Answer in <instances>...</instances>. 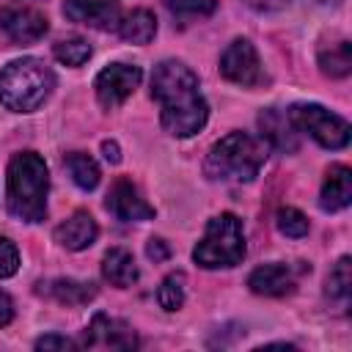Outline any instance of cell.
Instances as JSON below:
<instances>
[{
	"instance_id": "obj_1",
	"label": "cell",
	"mask_w": 352,
	"mask_h": 352,
	"mask_svg": "<svg viewBox=\"0 0 352 352\" xmlns=\"http://www.w3.org/2000/svg\"><path fill=\"white\" fill-rule=\"evenodd\" d=\"M151 96L160 102L162 129L173 138L195 135L209 116L198 74L182 60H162L151 74Z\"/></svg>"
},
{
	"instance_id": "obj_2",
	"label": "cell",
	"mask_w": 352,
	"mask_h": 352,
	"mask_svg": "<svg viewBox=\"0 0 352 352\" xmlns=\"http://www.w3.org/2000/svg\"><path fill=\"white\" fill-rule=\"evenodd\" d=\"M47 165L36 151H19L8 162V212L22 223H41L47 217Z\"/></svg>"
},
{
	"instance_id": "obj_3",
	"label": "cell",
	"mask_w": 352,
	"mask_h": 352,
	"mask_svg": "<svg viewBox=\"0 0 352 352\" xmlns=\"http://www.w3.org/2000/svg\"><path fill=\"white\" fill-rule=\"evenodd\" d=\"M267 160V143L248 135L231 132L220 138L206 154V176L214 182H250Z\"/></svg>"
},
{
	"instance_id": "obj_4",
	"label": "cell",
	"mask_w": 352,
	"mask_h": 352,
	"mask_svg": "<svg viewBox=\"0 0 352 352\" xmlns=\"http://www.w3.org/2000/svg\"><path fill=\"white\" fill-rule=\"evenodd\" d=\"M55 88L52 69L38 58H19L11 60L0 72V102L14 113H30Z\"/></svg>"
},
{
	"instance_id": "obj_5",
	"label": "cell",
	"mask_w": 352,
	"mask_h": 352,
	"mask_svg": "<svg viewBox=\"0 0 352 352\" xmlns=\"http://www.w3.org/2000/svg\"><path fill=\"white\" fill-rule=\"evenodd\" d=\"M192 258H195V264H201L206 270L239 264L245 258V231H242L239 217L231 212L212 217L201 242L192 250Z\"/></svg>"
},
{
	"instance_id": "obj_6",
	"label": "cell",
	"mask_w": 352,
	"mask_h": 352,
	"mask_svg": "<svg viewBox=\"0 0 352 352\" xmlns=\"http://www.w3.org/2000/svg\"><path fill=\"white\" fill-rule=\"evenodd\" d=\"M289 113H292L297 129L308 132L319 146H324V148H344L349 143V124H346V118L324 110L322 104H294Z\"/></svg>"
},
{
	"instance_id": "obj_7",
	"label": "cell",
	"mask_w": 352,
	"mask_h": 352,
	"mask_svg": "<svg viewBox=\"0 0 352 352\" xmlns=\"http://www.w3.org/2000/svg\"><path fill=\"white\" fill-rule=\"evenodd\" d=\"M220 74L228 82H236V85H245V88H253V85H258L264 80L258 52L253 50V44L248 38H234L223 50V55H220Z\"/></svg>"
},
{
	"instance_id": "obj_8",
	"label": "cell",
	"mask_w": 352,
	"mask_h": 352,
	"mask_svg": "<svg viewBox=\"0 0 352 352\" xmlns=\"http://www.w3.org/2000/svg\"><path fill=\"white\" fill-rule=\"evenodd\" d=\"M140 66H129V63H110L96 74V99L104 110H116L118 104H124L132 91L140 82Z\"/></svg>"
},
{
	"instance_id": "obj_9",
	"label": "cell",
	"mask_w": 352,
	"mask_h": 352,
	"mask_svg": "<svg viewBox=\"0 0 352 352\" xmlns=\"http://www.w3.org/2000/svg\"><path fill=\"white\" fill-rule=\"evenodd\" d=\"M308 272L305 264H283V261H272V264H261L250 272L248 286L256 294L264 297H283L289 292H294L300 275Z\"/></svg>"
},
{
	"instance_id": "obj_10",
	"label": "cell",
	"mask_w": 352,
	"mask_h": 352,
	"mask_svg": "<svg viewBox=\"0 0 352 352\" xmlns=\"http://www.w3.org/2000/svg\"><path fill=\"white\" fill-rule=\"evenodd\" d=\"M85 346H99V349H135L138 346V336L135 330L116 319V316H107V314H96L85 330V338H82Z\"/></svg>"
},
{
	"instance_id": "obj_11",
	"label": "cell",
	"mask_w": 352,
	"mask_h": 352,
	"mask_svg": "<svg viewBox=\"0 0 352 352\" xmlns=\"http://www.w3.org/2000/svg\"><path fill=\"white\" fill-rule=\"evenodd\" d=\"M107 212L124 223H135V220H151L154 217V206L146 204V198L140 195V190L129 182V179H116L107 201H104Z\"/></svg>"
},
{
	"instance_id": "obj_12",
	"label": "cell",
	"mask_w": 352,
	"mask_h": 352,
	"mask_svg": "<svg viewBox=\"0 0 352 352\" xmlns=\"http://www.w3.org/2000/svg\"><path fill=\"white\" fill-rule=\"evenodd\" d=\"M0 30L16 44H33L47 33V16L36 8H3Z\"/></svg>"
},
{
	"instance_id": "obj_13",
	"label": "cell",
	"mask_w": 352,
	"mask_h": 352,
	"mask_svg": "<svg viewBox=\"0 0 352 352\" xmlns=\"http://www.w3.org/2000/svg\"><path fill=\"white\" fill-rule=\"evenodd\" d=\"M63 14L66 19L96 28V30H113L121 22L116 0H66Z\"/></svg>"
},
{
	"instance_id": "obj_14",
	"label": "cell",
	"mask_w": 352,
	"mask_h": 352,
	"mask_svg": "<svg viewBox=\"0 0 352 352\" xmlns=\"http://www.w3.org/2000/svg\"><path fill=\"white\" fill-rule=\"evenodd\" d=\"M258 126H261V138L272 148H278V151H297L300 129H297L292 113H286L280 107H267L258 116Z\"/></svg>"
},
{
	"instance_id": "obj_15",
	"label": "cell",
	"mask_w": 352,
	"mask_h": 352,
	"mask_svg": "<svg viewBox=\"0 0 352 352\" xmlns=\"http://www.w3.org/2000/svg\"><path fill=\"white\" fill-rule=\"evenodd\" d=\"M96 234H99L96 220L88 212H74L55 228V242L63 245L66 250H85L94 245Z\"/></svg>"
},
{
	"instance_id": "obj_16",
	"label": "cell",
	"mask_w": 352,
	"mask_h": 352,
	"mask_svg": "<svg viewBox=\"0 0 352 352\" xmlns=\"http://www.w3.org/2000/svg\"><path fill=\"white\" fill-rule=\"evenodd\" d=\"M38 294L60 302V305H85L88 300L96 297V286L91 280H77V278H52V280H41Z\"/></svg>"
},
{
	"instance_id": "obj_17",
	"label": "cell",
	"mask_w": 352,
	"mask_h": 352,
	"mask_svg": "<svg viewBox=\"0 0 352 352\" xmlns=\"http://www.w3.org/2000/svg\"><path fill=\"white\" fill-rule=\"evenodd\" d=\"M352 201V170L346 165H330L324 182H322V195L319 204L324 212H338L349 206Z\"/></svg>"
},
{
	"instance_id": "obj_18",
	"label": "cell",
	"mask_w": 352,
	"mask_h": 352,
	"mask_svg": "<svg viewBox=\"0 0 352 352\" xmlns=\"http://www.w3.org/2000/svg\"><path fill=\"white\" fill-rule=\"evenodd\" d=\"M102 275H104L107 283H113L118 289H126L138 280V264H135V258L126 248H113L102 258Z\"/></svg>"
},
{
	"instance_id": "obj_19",
	"label": "cell",
	"mask_w": 352,
	"mask_h": 352,
	"mask_svg": "<svg viewBox=\"0 0 352 352\" xmlns=\"http://www.w3.org/2000/svg\"><path fill=\"white\" fill-rule=\"evenodd\" d=\"M116 30H118L121 38L129 41V44H148V41L154 38V33H157V19H154L151 11L138 8V11L126 14V16L118 22Z\"/></svg>"
},
{
	"instance_id": "obj_20",
	"label": "cell",
	"mask_w": 352,
	"mask_h": 352,
	"mask_svg": "<svg viewBox=\"0 0 352 352\" xmlns=\"http://www.w3.org/2000/svg\"><path fill=\"white\" fill-rule=\"evenodd\" d=\"M63 168L69 170V176H72V182L80 187V190H94L96 184H99V165L88 157V154H82V151H72V154H66V160H63Z\"/></svg>"
},
{
	"instance_id": "obj_21",
	"label": "cell",
	"mask_w": 352,
	"mask_h": 352,
	"mask_svg": "<svg viewBox=\"0 0 352 352\" xmlns=\"http://www.w3.org/2000/svg\"><path fill=\"white\" fill-rule=\"evenodd\" d=\"M319 66L330 77H346L352 72V47H349V41H338V44L324 47L319 52Z\"/></svg>"
},
{
	"instance_id": "obj_22",
	"label": "cell",
	"mask_w": 352,
	"mask_h": 352,
	"mask_svg": "<svg viewBox=\"0 0 352 352\" xmlns=\"http://www.w3.org/2000/svg\"><path fill=\"white\" fill-rule=\"evenodd\" d=\"M327 297L333 300V302H338V305H346V300H349V292H352V261H349V256H344V258H338V264L330 270V275H327Z\"/></svg>"
},
{
	"instance_id": "obj_23",
	"label": "cell",
	"mask_w": 352,
	"mask_h": 352,
	"mask_svg": "<svg viewBox=\"0 0 352 352\" xmlns=\"http://www.w3.org/2000/svg\"><path fill=\"white\" fill-rule=\"evenodd\" d=\"M55 58L63 63V66H82L88 58H91V44L80 36H72V38H63L55 44Z\"/></svg>"
},
{
	"instance_id": "obj_24",
	"label": "cell",
	"mask_w": 352,
	"mask_h": 352,
	"mask_svg": "<svg viewBox=\"0 0 352 352\" xmlns=\"http://www.w3.org/2000/svg\"><path fill=\"white\" fill-rule=\"evenodd\" d=\"M157 302L165 311H179L184 305V272H170L160 289H157Z\"/></svg>"
},
{
	"instance_id": "obj_25",
	"label": "cell",
	"mask_w": 352,
	"mask_h": 352,
	"mask_svg": "<svg viewBox=\"0 0 352 352\" xmlns=\"http://www.w3.org/2000/svg\"><path fill=\"white\" fill-rule=\"evenodd\" d=\"M165 3H168V11L182 22L209 16L217 8V0H165Z\"/></svg>"
},
{
	"instance_id": "obj_26",
	"label": "cell",
	"mask_w": 352,
	"mask_h": 352,
	"mask_svg": "<svg viewBox=\"0 0 352 352\" xmlns=\"http://www.w3.org/2000/svg\"><path fill=\"white\" fill-rule=\"evenodd\" d=\"M275 223H278V231H280L283 236L302 239V236L308 234V217H305L300 209H294V206H283V209H278Z\"/></svg>"
},
{
	"instance_id": "obj_27",
	"label": "cell",
	"mask_w": 352,
	"mask_h": 352,
	"mask_svg": "<svg viewBox=\"0 0 352 352\" xmlns=\"http://www.w3.org/2000/svg\"><path fill=\"white\" fill-rule=\"evenodd\" d=\"M19 270V250L11 239L0 236V278H11Z\"/></svg>"
},
{
	"instance_id": "obj_28",
	"label": "cell",
	"mask_w": 352,
	"mask_h": 352,
	"mask_svg": "<svg viewBox=\"0 0 352 352\" xmlns=\"http://www.w3.org/2000/svg\"><path fill=\"white\" fill-rule=\"evenodd\" d=\"M77 344L72 341V338H66V336H55V333H50V336H41L38 341H36V349H74Z\"/></svg>"
},
{
	"instance_id": "obj_29",
	"label": "cell",
	"mask_w": 352,
	"mask_h": 352,
	"mask_svg": "<svg viewBox=\"0 0 352 352\" xmlns=\"http://www.w3.org/2000/svg\"><path fill=\"white\" fill-rule=\"evenodd\" d=\"M146 253H148V258H154V261H165V258L170 256V250H168V245H165L162 239H148Z\"/></svg>"
},
{
	"instance_id": "obj_30",
	"label": "cell",
	"mask_w": 352,
	"mask_h": 352,
	"mask_svg": "<svg viewBox=\"0 0 352 352\" xmlns=\"http://www.w3.org/2000/svg\"><path fill=\"white\" fill-rule=\"evenodd\" d=\"M11 319H14V302H11V297L6 292H0V327L8 324Z\"/></svg>"
},
{
	"instance_id": "obj_31",
	"label": "cell",
	"mask_w": 352,
	"mask_h": 352,
	"mask_svg": "<svg viewBox=\"0 0 352 352\" xmlns=\"http://www.w3.org/2000/svg\"><path fill=\"white\" fill-rule=\"evenodd\" d=\"M102 151H104V160L113 162V165L121 160V151H118V143H116V140H104V143H102Z\"/></svg>"
},
{
	"instance_id": "obj_32",
	"label": "cell",
	"mask_w": 352,
	"mask_h": 352,
	"mask_svg": "<svg viewBox=\"0 0 352 352\" xmlns=\"http://www.w3.org/2000/svg\"><path fill=\"white\" fill-rule=\"evenodd\" d=\"M245 3L256 11H272V8H280L286 0H245Z\"/></svg>"
}]
</instances>
